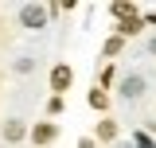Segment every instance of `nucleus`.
<instances>
[{
  "label": "nucleus",
  "instance_id": "f257e3e1",
  "mask_svg": "<svg viewBox=\"0 0 156 148\" xmlns=\"http://www.w3.org/2000/svg\"><path fill=\"white\" fill-rule=\"evenodd\" d=\"M20 19H23V27H43V23H47V8H43V4H23Z\"/></svg>",
  "mask_w": 156,
  "mask_h": 148
},
{
  "label": "nucleus",
  "instance_id": "f03ea898",
  "mask_svg": "<svg viewBox=\"0 0 156 148\" xmlns=\"http://www.w3.org/2000/svg\"><path fill=\"white\" fill-rule=\"evenodd\" d=\"M140 90H144V82H140L136 74H129V78L121 82V93H125V97H140Z\"/></svg>",
  "mask_w": 156,
  "mask_h": 148
},
{
  "label": "nucleus",
  "instance_id": "7ed1b4c3",
  "mask_svg": "<svg viewBox=\"0 0 156 148\" xmlns=\"http://www.w3.org/2000/svg\"><path fill=\"white\" fill-rule=\"evenodd\" d=\"M51 86H55V90H66V86H70V66H55V74H51Z\"/></svg>",
  "mask_w": 156,
  "mask_h": 148
},
{
  "label": "nucleus",
  "instance_id": "20e7f679",
  "mask_svg": "<svg viewBox=\"0 0 156 148\" xmlns=\"http://www.w3.org/2000/svg\"><path fill=\"white\" fill-rule=\"evenodd\" d=\"M140 31V16H133V19H121V35H136Z\"/></svg>",
  "mask_w": 156,
  "mask_h": 148
},
{
  "label": "nucleus",
  "instance_id": "39448f33",
  "mask_svg": "<svg viewBox=\"0 0 156 148\" xmlns=\"http://www.w3.org/2000/svg\"><path fill=\"white\" fill-rule=\"evenodd\" d=\"M113 16H117V19H133L136 8H133V4H113Z\"/></svg>",
  "mask_w": 156,
  "mask_h": 148
},
{
  "label": "nucleus",
  "instance_id": "423d86ee",
  "mask_svg": "<svg viewBox=\"0 0 156 148\" xmlns=\"http://www.w3.org/2000/svg\"><path fill=\"white\" fill-rule=\"evenodd\" d=\"M4 136H8V140H20V136H23V125H20V121H8V125H4Z\"/></svg>",
  "mask_w": 156,
  "mask_h": 148
},
{
  "label": "nucleus",
  "instance_id": "0eeeda50",
  "mask_svg": "<svg viewBox=\"0 0 156 148\" xmlns=\"http://www.w3.org/2000/svg\"><path fill=\"white\" fill-rule=\"evenodd\" d=\"M51 136H55V125H39V129H35V140H39V144H47Z\"/></svg>",
  "mask_w": 156,
  "mask_h": 148
},
{
  "label": "nucleus",
  "instance_id": "6e6552de",
  "mask_svg": "<svg viewBox=\"0 0 156 148\" xmlns=\"http://www.w3.org/2000/svg\"><path fill=\"white\" fill-rule=\"evenodd\" d=\"M113 121H101V125H98V136H101V140H109V136H113Z\"/></svg>",
  "mask_w": 156,
  "mask_h": 148
},
{
  "label": "nucleus",
  "instance_id": "1a4fd4ad",
  "mask_svg": "<svg viewBox=\"0 0 156 148\" xmlns=\"http://www.w3.org/2000/svg\"><path fill=\"white\" fill-rule=\"evenodd\" d=\"M117 51H121V35H113L109 43H105V55H117Z\"/></svg>",
  "mask_w": 156,
  "mask_h": 148
},
{
  "label": "nucleus",
  "instance_id": "9d476101",
  "mask_svg": "<svg viewBox=\"0 0 156 148\" xmlns=\"http://www.w3.org/2000/svg\"><path fill=\"white\" fill-rule=\"evenodd\" d=\"M90 105H94V109H101V105H105V93L94 90V93H90Z\"/></svg>",
  "mask_w": 156,
  "mask_h": 148
},
{
  "label": "nucleus",
  "instance_id": "9b49d317",
  "mask_svg": "<svg viewBox=\"0 0 156 148\" xmlns=\"http://www.w3.org/2000/svg\"><path fill=\"white\" fill-rule=\"evenodd\" d=\"M136 140H140V148H156L152 140H148V136H136Z\"/></svg>",
  "mask_w": 156,
  "mask_h": 148
},
{
  "label": "nucleus",
  "instance_id": "f8f14e48",
  "mask_svg": "<svg viewBox=\"0 0 156 148\" xmlns=\"http://www.w3.org/2000/svg\"><path fill=\"white\" fill-rule=\"evenodd\" d=\"M148 51H152V55H156V39H152V43H148Z\"/></svg>",
  "mask_w": 156,
  "mask_h": 148
}]
</instances>
